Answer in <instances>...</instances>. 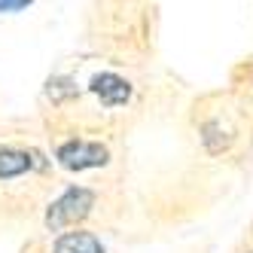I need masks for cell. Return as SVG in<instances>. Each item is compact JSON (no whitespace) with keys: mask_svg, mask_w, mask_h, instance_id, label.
Returning <instances> with one entry per match:
<instances>
[{"mask_svg":"<svg viewBox=\"0 0 253 253\" xmlns=\"http://www.w3.org/2000/svg\"><path fill=\"white\" fill-rule=\"evenodd\" d=\"M28 6H31L28 0H0V12H22Z\"/></svg>","mask_w":253,"mask_h":253,"instance_id":"cell-6","label":"cell"},{"mask_svg":"<svg viewBox=\"0 0 253 253\" xmlns=\"http://www.w3.org/2000/svg\"><path fill=\"white\" fill-rule=\"evenodd\" d=\"M95 208V192L85 186H67L55 202L46 208V229L49 232H64L83 223Z\"/></svg>","mask_w":253,"mask_h":253,"instance_id":"cell-1","label":"cell"},{"mask_svg":"<svg viewBox=\"0 0 253 253\" xmlns=\"http://www.w3.org/2000/svg\"><path fill=\"white\" fill-rule=\"evenodd\" d=\"M34 156L31 150H19V147H3L0 143V180H15L34 168Z\"/></svg>","mask_w":253,"mask_h":253,"instance_id":"cell-5","label":"cell"},{"mask_svg":"<svg viewBox=\"0 0 253 253\" xmlns=\"http://www.w3.org/2000/svg\"><path fill=\"white\" fill-rule=\"evenodd\" d=\"M92 95L104 104V107H125L131 101V83L119 77V74H110V70H104V74H95L92 77Z\"/></svg>","mask_w":253,"mask_h":253,"instance_id":"cell-3","label":"cell"},{"mask_svg":"<svg viewBox=\"0 0 253 253\" xmlns=\"http://www.w3.org/2000/svg\"><path fill=\"white\" fill-rule=\"evenodd\" d=\"M58 165L67 171H92V168H104L110 162V150L98 140H83V137H70L55 150Z\"/></svg>","mask_w":253,"mask_h":253,"instance_id":"cell-2","label":"cell"},{"mask_svg":"<svg viewBox=\"0 0 253 253\" xmlns=\"http://www.w3.org/2000/svg\"><path fill=\"white\" fill-rule=\"evenodd\" d=\"M52 253H107V247L95 232L77 229V232H61L52 244Z\"/></svg>","mask_w":253,"mask_h":253,"instance_id":"cell-4","label":"cell"}]
</instances>
